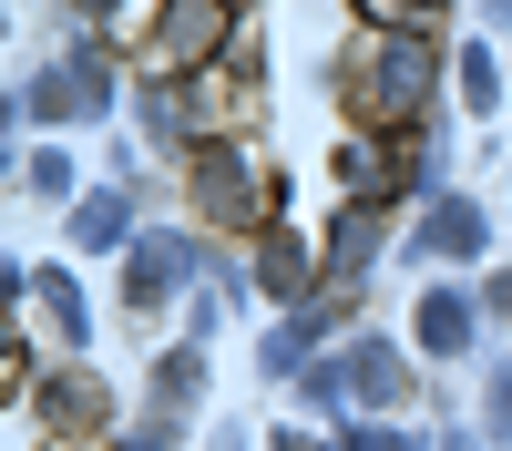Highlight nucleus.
<instances>
[{"label":"nucleus","mask_w":512,"mask_h":451,"mask_svg":"<svg viewBox=\"0 0 512 451\" xmlns=\"http://www.w3.org/2000/svg\"><path fill=\"white\" fill-rule=\"evenodd\" d=\"M195 390H205V359H195V349H175V359H164V380H154V410L175 421V410H195Z\"/></svg>","instance_id":"13"},{"label":"nucleus","mask_w":512,"mask_h":451,"mask_svg":"<svg viewBox=\"0 0 512 451\" xmlns=\"http://www.w3.org/2000/svg\"><path fill=\"white\" fill-rule=\"evenodd\" d=\"M308 339H318V318H287L277 339H267V369H277V380H308Z\"/></svg>","instance_id":"14"},{"label":"nucleus","mask_w":512,"mask_h":451,"mask_svg":"<svg viewBox=\"0 0 512 451\" xmlns=\"http://www.w3.org/2000/svg\"><path fill=\"white\" fill-rule=\"evenodd\" d=\"M185 277H195V246L185 236H134V277H123V298L154 308V298H175Z\"/></svg>","instance_id":"5"},{"label":"nucleus","mask_w":512,"mask_h":451,"mask_svg":"<svg viewBox=\"0 0 512 451\" xmlns=\"http://www.w3.org/2000/svg\"><path fill=\"white\" fill-rule=\"evenodd\" d=\"M123 451H175V421H164V410H154V421H144L134 441H123Z\"/></svg>","instance_id":"20"},{"label":"nucleus","mask_w":512,"mask_h":451,"mask_svg":"<svg viewBox=\"0 0 512 451\" xmlns=\"http://www.w3.org/2000/svg\"><path fill=\"white\" fill-rule=\"evenodd\" d=\"M349 451H420L410 431H390V421H369V431H349Z\"/></svg>","instance_id":"19"},{"label":"nucleus","mask_w":512,"mask_h":451,"mask_svg":"<svg viewBox=\"0 0 512 451\" xmlns=\"http://www.w3.org/2000/svg\"><path fill=\"white\" fill-rule=\"evenodd\" d=\"M461 93H472V113H492V103H502V72H492V52H461Z\"/></svg>","instance_id":"17"},{"label":"nucleus","mask_w":512,"mask_h":451,"mask_svg":"<svg viewBox=\"0 0 512 451\" xmlns=\"http://www.w3.org/2000/svg\"><path fill=\"white\" fill-rule=\"evenodd\" d=\"M472 246H482V216H472V205H441V216L420 226V257H472Z\"/></svg>","instance_id":"11"},{"label":"nucleus","mask_w":512,"mask_h":451,"mask_svg":"<svg viewBox=\"0 0 512 451\" xmlns=\"http://www.w3.org/2000/svg\"><path fill=\"white\" fill-rule=\"evenodd\" d=\"M72 246H134V205H123V195H93V205L72 216Z\"/></svg>","instance_id":"10"},{"label":"nucleus","mask_w":512,"mask_h":451,"mask_svg":"<svg viewBox=\"0 0 512 451\" xmlns=\"http://www.w3.org/2000/svg\"><path fill=\"white\" fill-rule=\"evenodd\" d=\"M113 103V72L93 62V52H72V62H52V72H41V82H21V123H93Z\"/></svg>","instance_id":"2"},{"label":"nucleus","mask_w":512,"mask_h":451,"mask_svg":"<svg viewBox=\"0 0 512 451\" xmlns=\"http://www.w3.org/2000/svg\"><path fill=\"white\" fill-rule=\"evenodd\" d=\"M226 31H236L226 0H164V11H154V62L164 72H195V62H216Z\"/></svg>","instance_id":"3"},{"label":"nucleus","mask_w":512,"mask_h":451,"mask_svg":"<svg viewBox=\"0 0 512 451\" xmlns=\"http://www.w3.org/2000/svg\"><path fill=\"white\" fill-rule=\"evenodd\" d=\"M420 93H431V31L400 21V31H379V52H369V72H359V113L400 123V113H420Z\"/></svg>","instance_id":"1"},{"label":"nucleus","mask_w":512,"mask_h":451,"mask_svg":"<svg viewBox=\"0 0 512 451\" xmlns=\"http://www.w3.org/2000/svg\"><path fill=\"white\" fill-rule=\"evenodd\" d=\"M369 257H379V216H369V205H349V216L328 226V277H338V287H359Z\"/></svg>","instance_id":"8"},{"label":"nucleus","mask_w":512,"mask_h":451,"mask_svg":"<svg viewBox=\"0 0 512 451\" xmlns=\"http://www.w3.org/2000/svg\"><path fill=\"white\" fill-rule=\"evenodd\" d=\"M338 390L369 400V410H390V400H400V349H390V339H359L349 369H338Z\"/></svg>","instance_id":"6"},{"label":"nucleus","mask_w":512,"mask_h":451,"mask_svg":"<svg viewBox=\"0 0 512 451\" xmlns=\"http://www.w3.org/2000/svg\"><path fill=\"white\" fill-rule=\"evenodd\" d=\"M482 298H492V318H512V277H492V287H482Z\"/></svg>","instance_id":"21"},{"label":"nucleus","mask_w":512,"mask_h":451,"mask_svg":"<svg viewBox=\"0 0 512 451\" xmlns=\"http://www.w3.org/2000/svg\"><path fill=\"white\" fill-rule=\"evenodd\" d=\"M256 267H267V287H277V298H308V287H318V277H308L318 257H308V236H297V226H267Z\"/></svg>","instance_id":"9"},{"label":"nucleus","mask_w":512,"mask_h":451,"mask_svg":"<svg viewBox=\"0 0 512 451\" xmlns=\"http://www.w3.org/2000/svg\"><path fill=\"white\" fill-rule=\"evenodd\" d=\"M31 287H41V308H52V328L82 349V328H93V318H82V287H72V277H31Z\"/></svg>","instance_id":"15"},{"label":"nucleus","mask_w":512,"mask_h":451,"mask_svg":"<svg viewBox=\"0 0 512 451\" xmlns=\"http://www.w3.org/2000/svg\"><path fill=\"white\" fill-rule=\"evenodd\" d=\"M277 451H318V441H277Z\"/></svg>","instance_id":"22"},{"label":"nucleus","mask_w":512,"mask_h":451,"mask_svg":"<svg viewBox=\"0 0 512 451\" xmlns=\"http://www.w3.org/2000/svg\"><path fill=\"white\" fill-rule=\"evenodd\" d=\"M52 421H62V431H93V421H103V390L82 380V369H62V380H52Z\"/></svg>","instance_id":"12"},{"label":"nucleus","mask_w":512,"mask_h":451,"mask_svg":"<svg viewBox=\"0 0 512 451\" xmlns=\"http://www.w3.org/2000/svg\"><path fill=\"white\" fill-rule=\"evenodd\" d=\"M31 195H72V164L62 154H31Z\"/></svg>","instance_id":"18"},{"label":"nucleus","mask_w":512,"mask_h":451,"mask_svg":"<svg viewBox=\"0 0 512 451\" xmlns=\"http://www.w3.org/2000/svg\"><path fill=\"white\" fill-rule=\"evenodd\" d=\"M420 349H431V359L472 349V298H461V287H431V298H420Z\"/></svg>","instance_id":"7"},{"label":"nucleus","mask_w":512,"mask_h":451,"mask_svg":"<svg viewBox=\"0 0 512 451\" xmlns=\"http://www.w3.org/2000/svg\"><path fill=\"white\" fill-rule=\"evenodd\" d=\"M482 441H512V359H492V390H482Z\"/></svg>","instance_id":"16"},{"label":"nucleus","mask_w":512,"mask_h":451,"mask_svg":"<svg viewBox=\"0 0 512 451\" xmlns=\"http://www.w3.org/2000/svg\"><path fill=\"white\" fill-rule=\"evenodd\" d=\"M185 175H195V205H205V216H236V226H246V216H267L236 144H195V164H185Z\"/></svg>","instance_id":"4"}]
</instances>
